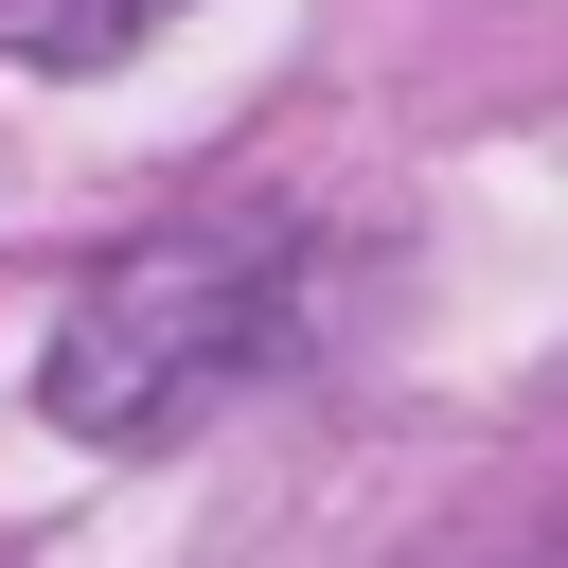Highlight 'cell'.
I'll list each match as a JSON object with an SVG mask.
<instances>
[{"instance_id": "1", "label": "cell", "mask_w": 568, "mask_h": 568, "mask_svg": "<svg viewBox=\"0 0 568 568\" xmlns=\"http://www.w3.org/2000/svg\"><path fill=\"white\" fill-rule=\"evenodd\" d=\"M284 320H302L284 213L160 231V248H124V266L71 284V320H53V355H36V408H53L71 444H178L195 408H231V390L284 355Z\"/></svg>"}, {"instance_id": "2", "label": "cell", "mask_w": 568, "mask_h": 568, "mask_svg": "<svg viewBox=\"0 0 568 568\" xmlns=\"http://www.w3.org/2000/svg\"><path fill=\"white\" fill-rule=\"evenodd\" d=\"M178 0H0V53L18 71H124Z\"/></svg>"}]
</instances>
